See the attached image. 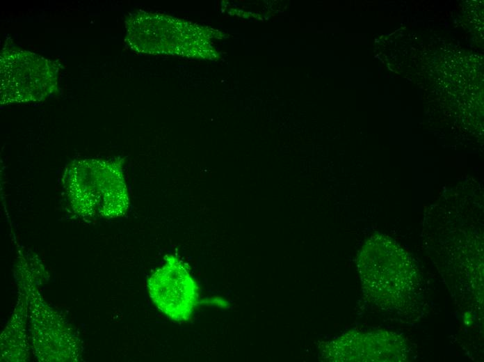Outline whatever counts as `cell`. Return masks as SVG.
Returning a JSON list of instances; mask_svg holds the SVG:
<instances>
[{
  "label": "cell",
  "mask_w": 484,
  "mask_h": 362,
  "mask_svg": "<svg viewBox=\"0 0 484 362\" xmlns=\"http://www.w3.org/2000/svg\"><path fill=\"white\" fill-rule=\"evenodd\" d=\"M59 68L54 61L19 49L0 56L1 104L38 102L54 93Z\"/></svg>",
  "instance_id": "cell-1"
},
{
  "label": "cell",
  "mask_w": 484,
  "mask_h": 362,
  "mask_svg": "<svg viewBox=\"0 0 484 362\" xmlns=\"http://www.w3.org/2000/svg\"><path fill=\"white\" fill-rule=\"evenodd\" d=\"M152 301L163 313L177 322L187 321L198 301L197 285L186 266L170 255L147 281Z\"/></svg>",
  "instance_id": "cell-2"
},
{
  "label": "cell",
  "mask_w": 484,
  "mask_h": 362,
  "mask_svg": "<svg viewBox=\"0 0 484 362\" xmlns=\"http://www.w3.org/2000/svg\"><path fill=\"white\" fill-rule=\"evenodd\" d=\"M28 297L32 344L40 361H76L79 347L76 336L57 313L32 292Z\"/></svg>",
  "instance_id": "cell-3"
},
{
  "label": "cell",
  "mask_w": 484,
  "mask_h": 362,
  "mask_svg": "<svg viewBox=\"0 0 484 362\" xmlns=\"http://www.w3.org/2000/svg\"><path fill=\"white\" fill-rule=\"evenodd\" d=\"M24 303L22 308L15 309V315L6 326L1 336V359H4L6 355L8 356L6 361H12V355L14 354L15 361H25L29 355L28 343L26 341L25 322L24 321Z\"/></svg>",
  "instance_id": "cell-4"
}]
</instances>
